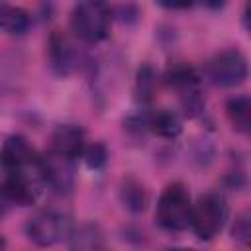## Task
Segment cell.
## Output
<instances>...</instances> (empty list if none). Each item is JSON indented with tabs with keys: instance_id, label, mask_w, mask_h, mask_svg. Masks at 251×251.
Returning <instances> with one entry per match:
<instances>
[{
	"instance_id": "1",
	"label": "cell",
	"mask_w": 251,
	"mask_h": 251,
	"mask_svg": "<svg viewBox=\"0 0 251 251\" xmlns=\"http://www.w3.org/2000/svg\"><path fill=\"white\" fill-rule=\"evenodd\" d=\"M112 22V8L104 2H78L73 6L71 12V31L76 39L84 43H100L110 33Z\"/></svg>"
},
{
	"instance_id": "2",
	"label": "cell",
	"mask_w": 251,
	"mask_h": 251,
	"mask_svg": "<svg viewBox=\"0 0 251 251\" xmlns=\"http://www.w3.org/2000/svg\"><path fill=\"white\" fill-rule=\"evenodd\" d=\"M0 167L4 175L24 176L43 184L41 155H37L27 139L22 135H10L4 139L0 147Z\"/></svg>"
},
{
	"instance_id": "3",
	"label": "cell",
	"mask_w": 251,
	"mask_h": 251,
	"mask_svg": "<svg viewBox=\"0 0 251 251\" xmlns=\"http://www.w3.org/2000/svg\"><path fill=\"white\" fill-rule=\"evenodd\" d=\"M192 200L190 192L182 182H171L159 196L155 218L157 224L167 231H184L190 227Z\"/></svg>"
},
{
	"instance_id": "4",
	"label": "cell",
	"mask_w": 251,
	"mask_h": 251,
	"mask_svg": "<svg viewBox=\"0 0 251 251\" xmlns=\"http://www.w3.org/2000/svg\"><path fill=\"white\" fill-rule=\"evenodd\" d=\"M227 220V202L218 192L202 194L196 204H192L190 227L202 241L214 239L226 226Z\"/></svg>"
},
{
	"instance_id": "5",
	"label": "cell",
	"mask_w": 251,
	"mask_h": 251,
	"mask_svg": "<svg viewBox=\"0 0 251 251\" xmlns=\"http://www.w3.org/2000/svg\"><path fill=\"white\" fill-rule=\"evenodd\" d=\"M73 229L75 226L71 216L53 208L35 212L25 224V233L37 247H51L69 237Z\"/></svg>"
},
{
	"instance_id": "6",
	"label": "cell",
	"mask_w": 251,
	"mask_h": 251,
	"mask_svg": "<svg viewBox=\"0 0 251 251\" xmlns=\"http://www.w3.org/2000/svg\"><path fill=\"white\" fill-rule=\"evenodd\" d=\"M247 59L239 49H224L216 53L206 65V76L212 84L231 88L247 78Z\"/></svg>"
},
{
	"instance_id": "7",
	"label": "cell",
	"mask_w": 251,
	"mask_h": 251,
	"mask_svg": "<svg viewBox=\"0 0 251 251\" xmlns=\"http://www.w3.org/2000/svg\"><path fill=\"white\" fill-rule=\"evenodd\" d=\"M75 163H76L75 159L63 157L47 149V153L41 155L43 184L49 186L57 194H69L75 188V178H76Z\"/></svg>"
},
{
	"instance_id": "8",
	"label": "cell",
	"mask_w": 251,
	"mask_h": 251,
	"mask_svg": "<svg viewBox=\"0 0 251 251\" xmlns=\"http://www.w3.org/2000/svg\"><path fill=\"white\" fill-rule=\"evenodd\" d=\"M49 63L59 76H69L80 65V53L63 31H53L49 37Z\"/></svg>"
},
{
	"instance_id": "9",
	"label": "cell",
	"mask_w": 251,
	"mask_h": 251,
	"mask_svg": "<svg viewBox=\"0 0 251 251\" xmlns=\"http://www.w3.org/2000/svg\"><path fill=\"white\" fill-rule=\"evenodd\" d=\"M84 147H86L84 129L76 124H61L51 133L49 151H53V153H59L63 157H69V159L76 161L78 157H82Z\"/></svg>"
},
{
	"instance_id": "10",
	"label": "cell",
	"mask_w": 251,
	"mask_h": 251,
	"mask_svg": "<svg viewBox=\"0 0 251 251\" xmlns=\"http://www.w3.org/2000/svg\"><path fill=\"white\" fill-rule=\"evenodd\" d=\"M39 182L24 178V176H14V175H4L0 182V200L18 204V206H29L35 202L39 194Z\"/></svg>"
},
{
	"instance_id": "11",
	"label": "cell",
	"mask_w": 251,
	"mask_h": 251,
	"mask_svg": "<svg viewBox=\"0 0 251 251\" xmlns=\"http://www.w3.org/2000/svg\"><path fill=\"white\" fill-rule=\"evenodd\" d=\"M69 251H112L98 224H82L69 235Z\"/></svg>"
},
{
	"instance_id": "12",
	"label": "cell",
	"mask_w": 251,
	"mask_h": 251,
	"mask_svg": "<svg viewBox=\"0 0 251 251\" xmlns=\"http://www.w3.org/2000/svg\"><path fill=\"white\" fill-rule=\"evenodd\" d=\"M31 25V16L25 8L0 2V31L8 35H24Z\"/></svg>"
},
{
	"instance_id": "13",
	"label": "cell",
	"mask_w": 251,
	"mask_h": 251,
	"mask_svg": "<svg viewBox=\"0 0 251 251\" xmlns=\"http://www.w3.org/2000/svg\"><path fill=\"white\" fill-rule=\"evenodd\" d=\"M145 127L151 129L153 133H157L159 137L175 139L182 131V122L175 112L163 108V110H157V112L145 116Z\"/></svg>"
},
{
	"instance_id": "14",
	"label": "cell",
	"mask_w": 251,
	"mask_h": 251,
	"mask_svg": "<svg viewBox=\"0 0 251 251\" xmlns=\"http://www.w3.org/2000/svg\"><path fill=\"white\" fill-rule=\"evenodd\" d=\"M226 116L235 131L249 133V129H251V98L247 94L229 98L226 102Z\"/></svg>"
},
{
	"instance_id": "15",
	"label": "cell",
	"mask_w": 251,
	"mask_h": 251,
	"mask_svg": "<svg viewBox=\"0 0 251 251\" xmlns=\"http://www.w3.org/2000/svg\"><path fill=\"white\" fill-rule=\"evenodd\" d=\"M120 198H122L124 206L133 214L143 212L147 208V202H149V194H147L145 186L131 176L124 178V182L120 186Z\"/></svg>"
},
{
	"instance_id": "16",
	"label": "cell",
	"mask_w": 251,
	"mask_h": 251,
	"mask_svg": "<svg viewBox=\"0 0 251 251\" xmlns=\"http://www.w3.org/2000/svg\"><path fill=\"white\" fill-rule=\"evenodd\" d=\"M165 80H167L169 86H175L180 92H188V90H194L196 88V84L200 80V75L190 65H175V67H171L167 71Z\"/></svg>"
},
{
	"instance_id": "17",
	"label": "cell",
	"mask_w": 251,
	"mask_h": 251,
	"mask_svg": "<svg viewBox=\"0 0 251 251\" xmlns=\"http://www.w3.org/2000/svg\"><path fill=\"white\" fill-rule=\"evenodd\" d=\"M231 237L241 245V247H249L251 243V212L249 210H243L235 222H233V227H231Z\"/></svg>"
},
{
	"instance_id": "18",
	"label": "cell",
	"mask_w": 251,
	"mask_h": 251,
	"mask_svg": "<svg viewBox=\"0 0 251 251\" xmlns=\"http://www.w3.org/2000/svg\"><path fill=\"white\" fill-rule=\"evenodd\" d=\"M153 86H155V73L149 65H143L137 71V96L141 98V102H147L151 98Z\"/></svg>"
},
{
	"instance_id": "19",
	"label": "cell",
	"mask_w": 251,
	"mask_h": 251,
	"mask_svg": "<svg viewBox=\"0 0 251 251\" xmlns=\"http://www.w3.org/2000/svg\"><path fill=\"white\" fill-rule=\"evenodd\" d=\"M106 157H108V153H106V147H104L102 143L86 145L84 151H82V159H84L86 167H88V169H94V171L104 167Z\"/></svg>"
},
{
	"instance_id": "20",
	"label": "cell",
	"mask_w": 251,
	"mask_h": 251,
	"mask_svg": "<svg viewBox=\"0 0 251 251\" xmlns=\"http://www.w3.org/2000/svg\"><path fill=\"white\" fill-rule=\"evenodd\" d=\"M159 4L165 8H190L192 6L190 2H159Z\"/></svg>"
},
{
	"instance_id": "21",
	"label": "cell",
	"mask_w": 251,
	"mask_h": 251,
	"mask_svg": "<svg viewBox=\"0 0 251 251\" xmlns=\"http://www.w3.org/2000/svg\"><path fill=\"white\" fill-rule=\"evenodd\" d=\"M165 251H194V249H188V247H171V249H165Z\"/></svg>"
},
{
	"instance_id": "22",
	"label": "cell",
	"mask_w": 251,
	"mask_h": 251,
	"mask_svg": "<svg viewBox=\"0 0 251 251\" xmlns=\"http://www.w3.org/2000/svg\"><path fill=\"white\" fill-rule=\"evenodd\" d=\"M0 251H6V239L0 235Z\"/></svg>"
}]
</instances>
